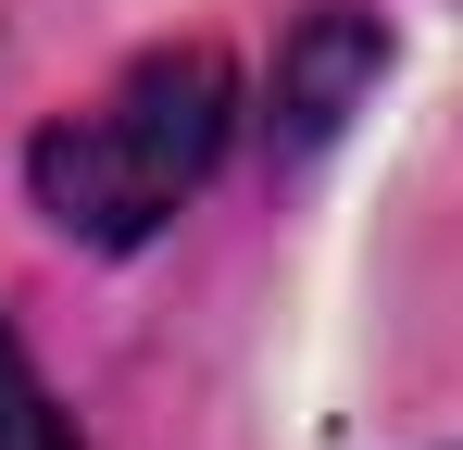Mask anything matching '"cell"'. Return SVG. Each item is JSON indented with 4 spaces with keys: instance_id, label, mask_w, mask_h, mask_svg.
<instances>
[{
    "instance_id": "obj_1",
    "label": "cell",
    "mask_w": 463,
    "mask_h": 450,
    "mask_svg": "<svg viewBox=\"0 0 463 450\" xmlns=\"http://www.w3.org/2000/svg\"><path fill=\"white\" fill-rule=\"evenodd\" d=\"M226 138H238V63L213 38H175V51H138L88 113L38 126L25 201L76 250H138V238H163L201 201V175L226 163Z\"/></svg>"
},
{
    "instance_id": "obj_2",
    "label": "cell",
    "mask_w": 463,
    "mask_h": 450,
    "mask_svg": "<svg viewBox=\"0 0 463 450\" xmlns=\"http://www.w3.org/2000/svg\"><path fill=\"white\" fill-rule=\"evenodd\" d=\"M351 75H376V25H364V13H326L301 75H288V126H301V138H326V126L351 113Z\"/></svg>"
},
{
    "instance_id": "obj_3",
    "label": "cell",
    "mask_w": 463,
    "mask_h": 450,
    "mask_svg": "<svg viewBox=\"0 0 463 450\" xmlns=\"http://www.w3.org/2000/svg\"><path fill=\"white\" fill-rule=\"evenodd\" d=\"M0 450H76L63 400H51V375L25 363V338H13V325H0Z\"/></svg>"
}]
</instances>
